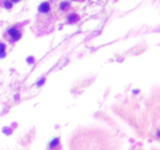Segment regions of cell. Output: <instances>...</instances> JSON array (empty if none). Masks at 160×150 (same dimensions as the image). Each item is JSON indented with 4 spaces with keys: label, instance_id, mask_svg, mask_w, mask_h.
Segmentation results:
<instances>
[{
    "label": "cell",
    "instance_id": "cell-1",
    "mask_svg": "<svg viewBox=\"0 0 160 150\" xmlns=\"http://www.w3.org/2000/svg\"><path fill=\"white\" fill-rule=\"evenodd\" d=\"M9 34L11 36V38L14 40V41H16V40H18L21 37V33L16 27H12L11 29L9 31Z\"/></svg>",
    "mask_w": 160,
    "mask_h": 150
},
{
    "label": "cell",
    "instance_id": "cell-2",
    "mask_svg": "<svg viewBox=\"0 0 160 150\" xmlns=\"http://www.w3.org/2000/svg\"><path fill=\"white\" fill-rule=\"evenodd\" d=\"M49 4L47 3V2H44L41 5V6H40V10L41 11V12H47V11L49 10Z\"/></svg>",
    "mask_w": 160,
    "mask_h": 150
},
{
    "label": "cell",
    "instance_id": "cell-3",
    "mask_svg": "<svg viewBox=\"0 0 160 150\" xmlns=\"http://www.w3.org/2000/svg\"><path fill=\"white\" fill-rule=\"evenodd\" d=\"M13 1H15V2H16V1H18V0H13Z\"/></svg>",
    "mask_w": 160,
    "mask_h": 150
}]
</instances>
